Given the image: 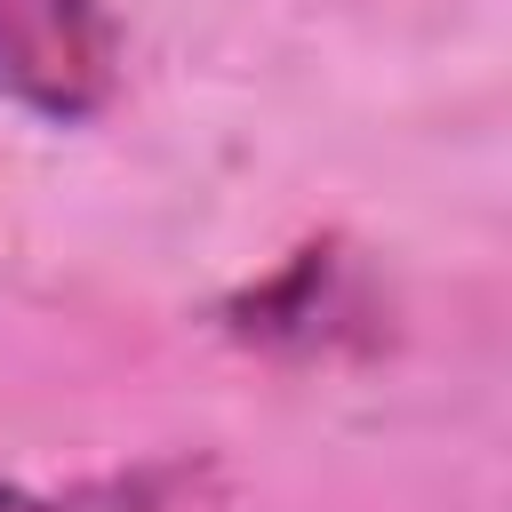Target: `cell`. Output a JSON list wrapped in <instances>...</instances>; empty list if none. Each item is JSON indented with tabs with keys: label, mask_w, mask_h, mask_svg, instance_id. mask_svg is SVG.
I'll return each mask as SVG.
<instances>
[{
	"label": "cell",
	"mask_w": 512,
	"mask_h": 512,
	"mask_svg": "<svg viewBox=\"0 0 512 512\" xmlns=\"http://www.w3.org/2000/svg\"><path fill=\"white\" fill-rule=\"evenodd\" d=\"M184 480H192L184 464H136V472H104V480H72V488L0 480V512H176Z\"/></svg>",
	"instance_id": "3"
},
{
	"label": "cell",
	"mask_w": 512,
	"mask_h": 512,
	"mask_svg": "<svg viewBox=\"0 0 512 512\" xmlns=\"http://www.w3.org/2000/svg\"><path fill=\"white\" fill-rule=\"evenodd\" d=\"M0 96L80 128L120 96V24L104 0H0Z\"/></svg>",
	"instance_id": "1"
},
{
	"label": "cell",
	"mask_w": 512,
	"mask_h": 512,
	"mask_svg": "<svg viewBox=\"0 0 512 512\" xmlns=\"http://www.w3.org/2000/svg\"><path fill=\"white\" fill-rule=\"evenodd\" d=\"M360 312L368 304H360L352 256L336 240H304L280 272H264L240 296H224V336L256 344V352H320L344 328H360Z\"/></svg>",
	"instance_id": "2"
}]
</instances>
